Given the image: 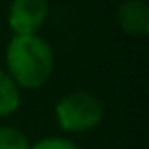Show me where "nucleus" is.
<instances>
[{
	"label": "nucleus",
	"mask_w": 149,
	"mask_h": 149,
	"mask_svg": "<svg viewBox=\"0 0 149 149\" xmlns=\"http://www.w3.org/2000/svg\"><path fill=\"white\" fill-rule=\"evenodd\" d=\"M116 21L127 35H147L149 31V6L145 0H125L116 10Z\"/></svg>",
	"instance_id": "nucleus-4"
},
{
	"label": "nucleus",
	"mask_w": 149,
	"mask_h": 149,
	"mask_svg": "<svg viewBox=\"0 0 149 149\" xmlns=\"http://www.w3.org/2000/svg\"><path fill=\"white\" fill-rule=\"evenodd\" d=\"M8 76L21 88H39L53 74V51L37 35H15L6 49Z\"/></svg>",
	"instance_id": "nucleus-1"
},
{
	"label": "nucleus",
	"mask_w": 149,
	"mask_h": 149,
	"mask_svg": "<svg viewBox=\"0 0 149 149\" xmlns=\"http://www.w3.org/2000/svg\"><path fill=\"white\" fill-rule=\"evenodd\" d=\"M31 149H78V145L68 139H61V137H49V139H43V141L31 145Z\"/></svg>",
	"instance_id": "nucleus-7"
},
{
	"label": "nucleus",
	"mask_w": 149,
	"mask_h": 149,
	"mask_svg": "<svg viewBox=\"0 0 149 149\" xmlns=\"http://www.w3.org/2000/svg\"><path fill=\"white\" fill-rule=\"evenodd\" d=\"M0 149H31V143L19 129L0 127Z\"/></svg>",
	"instance_id": "nucleus-6"
},
{
	"label": "nucleus",
	"mask_w": 149,
	"mask_h": 149,
	"mask_svg": "<svg viewBox=\"0 0 149 149\" xmlns=\"http://www.w3.org/2000/svg\"><path fill=\"white\" fill-rule=\"evenodd\" d=\"M104 114L102 102L90 94V92H72L65 98H61L55 106V116L57 123L63 131L72 133H84L100 125Z\"/></svg>",
	"instance_id": "nucleus-2"
},
{
	"label": "nucleus",
	"mask_w": 149,
	"mask_h": 149,
	"mask_svg": "<svg viewBox=\"0 0 149 149\" xmlns=\"http://www.w3.org/2000/svg\"><path fill=\"white\" fill-rule=\"evenodd\" d=\"M49 13L47 0H13L8 10V25L15 35H35Z\"/></svg>",
	"instance_id": "nucleus-3"
},
{
	"label": "nucleus",
	"mask_w": 149,
	"mask_h": 149,
	"mask_svg": "<svg viewBox=\"0 0 149 149\" xmlns=\"http://www.w3.org/2000/svg\"><path fill=\"white\" fill-rule=\"evenodd\" d=\"M21 104V94H19V86L15 84V80L0 70V116L13 114Z\"/></svg>",
	"instance_id": "nucleus-5"
}]
</instances>
